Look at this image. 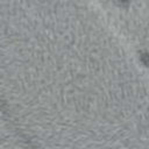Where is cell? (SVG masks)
Masks as SVG:
<instances>
[{"label": "cell", "mask_w": 149, "mask_h": 149, "mask_svg": "<svg viewBox=\"0 0 149 149\" xmlns=\"http://www.w3.org/2000/svg\"><path fill=\"white\" fill-rule=\"evenodd\" d=\"M118 1L121 6H127L128 5V0H118Z\"/></svg>", "instance_id": "obj_1"}]
</instances>
